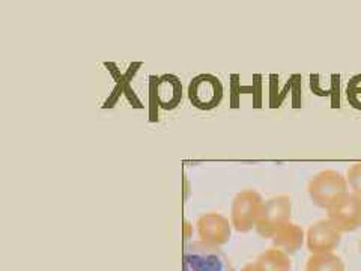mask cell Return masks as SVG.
<instances>
[{
    "mask_svg": "<svg viewBox=\"0 0 361 271\" xmlns=\"http://www.w3.org/2000/svg\"><path fill=\"white\" fill-rule=\"evenodd\" d=\"M349 191L346 176L334 169H324L307 184V195L313 205L329 210L333 203Z\"/></svg>",
    "mask_w": 361,
    "mask_h": 271,
    "instance_id": "6da1fadb",
    "label": "cell"
},
{
    "mask_svg": "<svg viewBox=\"0 0 361 271\" xmlns=\"http://www.w3.org/2000/svg\"><path fill=\"white\" fill-rule=\"evenodd\" d=\"M183 261L184 271H235L228 255L220 247L200 240L185 246Z\"/></svg>",
    "mask_w": 361,
    "mask_h": 271,
    "instance_id": "7a4b0ae2",
    "label": "cell"
},
{
    "mask_svg": "<svg viewBox=\"0 0 361 271\" xmlns=\"http://www.w3.org/2000/svg\"><path fill=\"white\" fill-rule=\"evenodd\" d=\"M264 199L256 190H241L232 200L231 223L235 231L241 234L256 229V223L264 208Z\"/></svg>",
    "mask_w": 361,
    "mask_h": 271,
    "instance_id": "3957f363",
    "label": "cell"
},
{
    "mask_svg": "<svg viewBox=\"0 0 361 271\" xmlns=\"http://www.w3.org/2000/svg\"><path fill=\"white\" fill-rule=\"evenodd\" d=\"M326 219L341 234L357 231L361 226V198L349 190L326 210Z\"/></svg>",
    "mask_w": 361,
    "mask_h": 271,
    "instance_id": "277c9868",
    "label": "cell"
},
{
    "mask_svg": "<svg viewBox=\"0 0 361 271\" xmlns=\"http://www.w3.org/2000/svg\"><path fill=\"white\" fill-rule=\"evenodd\" d=\"M292 203L288 195H279L265 200L256 223V231L262 239H273L281 226L290 222Z\"/></svg>",
    "mask_w": 361,
    "mask_h": 271,
    "instance_id": "5b68a950",
    "label": "cell"
},
{
    "mask_svg": "<svg viewBox=\"0 0 361 271\" xmlns=\"http://www.w3.org/2000/svg\"><path fill=\"white\" fill-rule=\"evenodd\" d=\"M188 100L199 110H212L220 106L223 100V83L214 74H199L191 78L188 85Z\"/></svg>",
    "mask_w": 361,
    "mask_h": 271,
    "instance_id": "8992f818",
    "label": "cell"
},
{
    "mask_svg": "<svg viewBox=\"0 0 361 271\" xmlns=\"http://www.w3.org/2000/svg\"><path fill=\"white\" fill-rule=\"evenodd\" d=\"M197 235L200 241L211 246H223L231 240L232 223L228 217L219 212H207L196 222Z\"/></svg>",
    "mask_w": 361,
    "mask_h": 271,
    "instance_id": "52a82bcc",
    "label": "cell"
},
{
    "mask_svg": "<svg viewBox=\"0 0 361 271\" xmlns=\"http://www.w3.org/2000/svg\"><path fill=\"white\" fill-rule=\"evenodd\" d=\"M342 241V234L338 232L329 219H322L313 223L306 232V244L312 255L333 253Z\"/></svg>",
    "mask_w": 361,
    "mask_h": 271,
    "instance_id": "ba28073f",
    "label": "cell"
},
{
    "mask_svg": "<svg viewBox=\"0 0 361 271\" xmlns=\"http://www.w3.org/2000/svg\"><path fill=\"white\" fill-rule=\"evenodd\" d=\"M155 100L164 110H173L183 100V83L173 74H164L157 80Z\"/></svg>",
    "mask_w": 361,
    "mask_h": 271,
    "instance_id": "9c48e42d",
    "label": "cell"
},
{
    "mask_svg": "<svg viewBox=\"0 0 361 271\" xmlns=\"http://www.w3.org/2000/svg\"><path fill=\"white\" fill-rule=\"evenodd\" d=\"M304 240H306V234H304L302 228L292 222H288L286 224L281 226V228L274 234L273 239H271L276 248L288 255L297 253L304 244Z\"/></svg>",
    "mask_w": 361,
    "mask_h": 271,
    "instance_id": "30bf717a",
    "label": "cell"
},
{
    "mask_svg": "<svg viewBox=\"0 0 361 271\" xmlns=\"http://www.w3.org/2000/svg\"><path fill=\"white\" fill-rule=\"evenodd\" d=\"M255 265L257 271H290L292 261L288 253L273 247L259 255Z\"/></svg>",
    "mask_w": 361,
    "mask_h": 271,
    "instance_id": "8fae6325",
    "label": "cell"
},
{
    "mask_svg": "<svg viewBox=\"0 0 361 271\" xmlns=\"http://www.w3.org/2000/svg\"><path fill=\"white\" fill-rule=\"evenodd\" d=\"M306 271H345V264L336 253H318L309 256Z\"/></svg>",
    "mask_w": 361,
    "mask_h": 271,
    "instance_id": "7c38bea8",
    "label": "cell"
},
{
    "mask_svg": "<svg viewBox=\"0 0 361 271\" xmlns=\"http://www.w3.org/2000/svg\"><path fill=\"white\" fill-rule=\"evenodd\" d=\"M346 98L354 109L361 110V74L354 76L348 83Z\"/></svg>",
    "mask_w": 361,
    "mask_h": 271,
    "instance_id": "4fadbf2b",
    "label": "cell"
},
{
    "mask_svg": "<svg viewBox=\"0 0 361 271\" xmlns=\"http://www.w3.org/2000/svg\"><path fill=\"white\" fill-rule=\"evenodd\" d=\"M346 181L348 186L351 188L353 193L361 198V163H355L353 166H349L346 171Z\"/></svg>",
    "mask_w": 361,
    "mask_h": 271,
    "instance_id": "5bb4252c",
    "label": "cell"
},
{
    "mask_svg": "<svg viewBox=\"0 0 361 271\" xmlns=\"http://www.w3.org/2000/svg\"><path fill=\"white\" fill-rule=\"evenodd\" d=\"M241 271H257V268H256V265H255V263H253V264L244 265V267L241 268Z\"/></svg>",
    "mask_w": 361,
    "mask_h": 271,
    "instance_id": "9a60e30c",
    "label": "cell"
},
{
    "mask_svg": "<svg viewBox=\"0 0 361 271\" xmlns=\"http://www.w3.org/2000/svg\"><path fill=\"white\" fill-rule=\"evenodd\" d=\"M358 251H360V255H361V239H360V241H358Z\"/></svg>",
    "mask_w": 361,
    "mask_h": 271,
    "instance_id": "2e32d148",
    "label": "cell"
}]
</instances>
